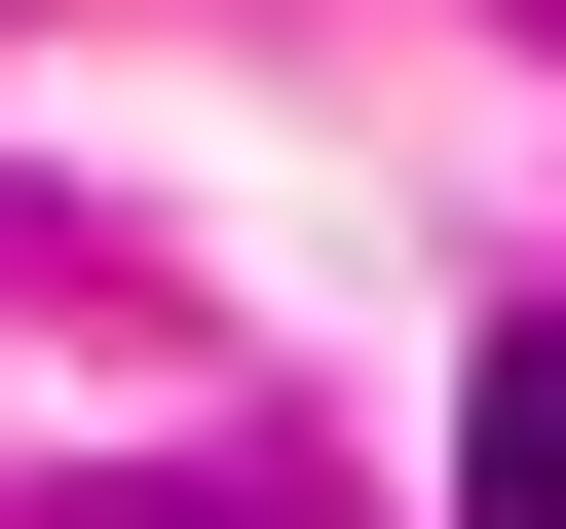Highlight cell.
<instances>
[{"label":"cell","mask_w":566,"mask_h":529,"mask_svg":"<svg viewBox=\"0 0 566 529\" xmlns=\"http://www.w3.org/2000/svg\"><path fill=\"white\" fill-rule=\"evenodd\" d=\"M528 39H566V0H528Z\"/></svg>","instance_id":"2"},{"label":"cell","mask_w":566,"mask_h":529,"mask_svg":"<svg viewBox=\"0 0 566 529\" xmlns=\"http://www.w3.org/2000/svg\"><path fill=\"white\" fill-rule=\"evenodd\" d=\"M453 529H566V303L491 341V416H453Z\"/></svg>","instance_id":"1"}]
</instances>
